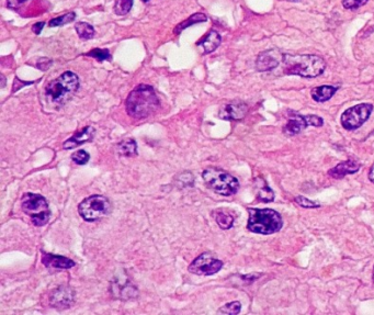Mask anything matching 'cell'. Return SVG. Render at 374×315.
<instances>
[{
  "mask_svg": "<svg viewBox=\"0 0 374 315\" xmlns=\"http://www.w3.org/2000/svg\"><path fill=\"white\" fill-rule=\"evenodd\" d=\"M368 0H343V6L346 9L356 10L362 6H365Z\"/></svg>",
  "mask_w": 374,
  "mask_h": 315,
  "instance_id": "29",
  "label": "cell"
},
{
  "mask_svg": "<svg viewBox=\"0 0 374 315\" xmlns=\"http://www.w3.org/2000/svg\"><path fill=\"white\" fill-rule=\"evenodd\" d=\"M216 223L219 224L222 230H230L231 227L234 225V218L231 214H227L225 212L219 211L214 214Z\"/></svg>",
  "mask_w": 374,
  "mask_h": 315,
  "instance_id": "23",
  "label": "cell"
},
{
  "mask_svg": "<svg viewBox=\"0 0 374 315\" xmlns=\"http://www.w3.org/2000/svg\"><path fill=\"white\" fill-rule=\"evenodd\" d=\"M207 20H208V18L204 13H201V12L194 13V14L190 15V17H189L187 20H184V21H182L181 23H179L175 28V30H173V33L180 34L184 29L189 28V26L200 23V22H205Z\"/></svg>",
  "mask_w": 374,
  "mask_h": 315,
  "instance_id": "20",
  "label": "cell"
},
{
  "mask_svg": "<svg viewBox=\"0 0 374 315\" xmlns=\"http://www.w3.org/2000/svg\"><path fill=\"white\" fill-rule=\"evenodd\" d=\"M44 25H45V22H43V21H42V22H37V23L33 24V26H32V31H33L36 35H40L42 29L44 28Z\"/></svg>",
  "mask_w": 374,
  "mask_h": 315,
  "instance_id": "33",
  "label": "cell"
},
{
  "mask_svg": "<svg viewBox=\"0 0 374 315\" xmlns=\"http://www.w3.org/2000/svg\"><path fill=\"white\" fill-rule=\"evenodd\" d=\"M307 121H308V126L310 127H322L324 124V120L322 118L314 116V115H308Z\"/></svg>",
  "mask_w": 374,
  "mask_h": 315,
  "instance_id": "31",
  "label": "cell"
},
{
  "mask_svg": "<svg viewBox=\"0 0 374 315\" xmlns=\"http://www.w3.org/2000/svg\"><path fill=\"white\" fill-rule=\"evenodd\" d=\"M79 88V78L73 72H65L56 79L52 80L45 88V96L54 105L63 106Z\"/></svg>",
  "mask_w": 374,
  "mask_h": 315,
  "instance_id": "3",
  "label": "cell"
},
{
  "mask_svg": "<svg viewBox=\"0 0 374 315\" xmlns=\"http://www.w3.org/2000/svg\"><path fill=\"white\" fill-rule=\"evenodd\" d=\"M87 55L94 57L100 63L110 61L111 59V54L108 48H94V50H91L89 53H87Z\"/></svg>",
  "mask_w": 374,
  "mask_h": 315,
  "instance_id": "26",
  "label": "cell"
},
{
  "mask_svg": "<svg viewBox=\"0 0 374 315\" xmlns=\"http://www.w3.org/2000/svg\"><path fill=\"white\" fill-rule=\"evenodd\" d=\"M223 267V262L216 258L212 253H203L189 266V271L198 276H212Z\"/></svg>",
  "mask_w": 374,
  "mask_h": 315,
  "instance_id": "9",
  "label": "cell"
},
{
  "mask_svg": "<svg viewBox=\"0 0 374 315\" xmlns=\"http://www.w3.org/2000/svg\"><path fill=\"white\" fill-rule=\"evenodd\" d=\"M134 0H117L113 7V11L118 15L127 14L133 7Z\"/></svg>",
  "mask_w": 374,
  "mask_h": 315,
  "instance_id": "24",
  "label": "cell"
},
{
  "mask_svg": "<svg viewBox=\"0 0 374 315\" xmlns=\"http://www.w3.org/2000/svg\"><path fill=\"white\" fill-rule=\"evenodd\" d=\"M119 154L125 157H133L137 154V145L134 140H125L118 145Z\"/></svg>",
  "mask_w": 374,
  "mask_h": 315,
  "instance_id": "21",
  "label": "cell"
},
{
  "mask_svg": "<svg viewBox=\"0 0 374 315\" xmlns=\"http://www.w3.org/2000/svg\"><path fill=\"white\" fill-rule=\"evenodd\" d=\"M254 189H256L257 198L262 202H271L274 200V193L271 188L268 186L267 181L262 177H258L254 179L253 182Z\"/></svg>",
  "mask_w": 374,
  "mask_h": 315,
  "instance_id": "18",
  "label": "cell"
},
{
  "mask_svg": "<svg viewBox=\"0 0 374 315\" xmlns=\"http://www.w3.org/2000/svg\"><path fill=\"white\" fill-rule=\"evenodd\" d=\"M202 178L208 188L225 197L235 194L240 189V181L234 176L216 167L205 169L202 172Z\"/></svg>",
  "mask_w": 374,
  "mask_h": 315,
  "instance_id": "5",
  "label": "cell"
},
{
  "mask_svg": "<svg viewBox=\"0 0 374 315\" xmlns=\"http://www.w3.org/2000/svg\"><path fill=\"white\" fill-rule=\"evenodd\" d=\"M75 18H76L75 12H68L63 15H59V17L57 18L52 19L50 22H48V25H50L51 28H55V26H63L65 24L73 22Z\"/></svg>",
  "mask_w": 374,
  "mask_h": 315,
  "instance_id": "25",
  "label": "cell"
},
{
  "mask_svg": "<svg viewBox=\"0 0 374 315\" xmlns=\"http://www.w3.org/2000/svg\"><path fill=\"white\" fill-rule=\"evenodd\" d=\"M160 102L154 88L149 85H138L129 92L125 101L127 115L133 119H145L159 109Z\"/></svg>",
  "mask_w": 374,
  "mask_h": 315,
  "instance_id": "1",
  "label": "cell"
},
{
  "mask_svg": "<svg viewBox=\"0 0 374 315\" xmlns=\"http://www.w3.org/2000/svg\"><path fill=\"white\" fill-rule=\"evenodd\" d=\"M21 206H22L23 212L30 216L32 223L35 226H43L50 221L51 211L48 208V203L41 194L25 193L21 200Z\"/></svg>",
  "mask_w": 374,
  "mask_h": 315,
  "instance_id": "6",
  "label": "cell"
},
{
  "mask_svg": "<svg viewBox=\"0 0 374 315\" xmlns=\"http://www.w3.org/2000/svg\"><path fill=\"white\" fill-rule=\"evenodd\" d=\"M369 179H370L371 182L374 183V164L370 168V171H369Z\"/></svg>",
  "mask_w": 374,
  "mask_h": 315,
  "instance_id": "34",
  "label": "cell"
},
{
  "mask_svg": "<svg viewBox=\"0 0 374 315\" xmlns=\"http://www.w3.org/2000/svg\"><path fill=\"white\" fill-rule=\"evenodd\" d=\"M89 158H90L89 154L83 150L75 152V153L72 155V160L77 165H86L87 162L89 161Z\"/></svg>",
  "mask_w": 374,
  "mask_h": 315,
  "instance_id": "28",
  "label": "cell"
},
{
  "mask_svg": "<svg viewBox=\"0 0 374 315\" xmlns=\"http://www.w3.org/2000/svg\"><path fill=\"white\" fill-rule=\"evenodd\" d=\"M148 1H150V0H143V2H145V3L148 2Z\"/></svg>",
  "mask_w": 374,
  "mask_h": 315,
  "instance_id": "35",
  "label": "cell"
},
{
  "mask_svg": "<svg viewBox=\"0 0 374 315\" xmlns=\"http://www.w3.org/2000/svg\"><path fill=\"white\" fill-rule=\"evenodd\" d=\"M75 30L81 40H91L95 36V29L87 22H78L75 24Z\"/></svg>",
  "mask_w": 374,
  "mask_h": 315,
  "instance_id": "22",
  "label": "cell"
},
{
  "mask_svg": "<svg viewBox=\"0 0 374 315\" xmlns=\"http://www.w3.org/2000/svg\"><path fill=\"white\" fill-rule=\"evenodd\" d=\"M75 293L69 287H59L52 292L50 297L51 306L56 309H68L73 306Z\"/></svg>",
  "mask_w": 374,
  "mask_h": 315,
  "instance_id": "12",
  "label": "cell"
},
{
  "mask_svg": "<svg viewBox=\"0 0 374 315\" xmlns=\"http://www.w3.org/2000/svg\"><path fill=\"white\" fill-rule=\"evenodd\" d=\"M282 70L285 75H295L303 78H314L322 75L326 68L325 59L312 54H283Z\"/></svg>",
  "mask_w": 374,
  "mask_h": 315,
  "instance_id": "2",
  "label": "cell"
},
{
  "mask_svg": "<svg viewBox=\"0 0 374 315\" xmlns=\"http://www.w3.org/2000/svg\"><path fill=\"white\" fill-rule=\"evenodd\" d=\"M222 42V37L218 31L211 30L205 34L202 39L197 42V46L202 47L203 54H210L218 48Z\"/></svg>",
  "mask_w": 374,
  "mask_h": 315,
  "instance_id": "17",
  "label": "cell"
},
{
  "mask_svg": "<svg viewBox=\"0 0 374 315\" xmlns=\"http://www.w3.org/2000/svg\"><path fill=\"white\" fill-rule=\"evenodd\" d=\"M360 162L355 159H348L347 161L339 162L328 171V175L335 179H343L347 175H352L360 169Z\"/></svg>",
  "mask_w": 374,
  "mask_h": 315,
  "instance_id": "14",
  "label": "cell"
},
{
  "mask_svg": "<svg viewBox=\"0 0 374 315\" xmlns=\"http://www.w3.org/2000/svg\"><path fill=\"white\" fill-rule=\"evenodd\" d=\"M283 54L278 50H269L260 53L256 59V69L258 72H269L273 70L282 62Z\"/></svg>",
  "mask_w": 374,
  "mask_h": 315,
  "instance_id": "10",
  "label": "cell"
},
{
  "mask_svg": "<svg viewBox=\"0 0 374 315\" xmlns=\"http://www.w3.org/2000/svg\"><path fill=\"white\" fill-rule=\"evenodd\" d=\"M372 111L373 105H371V103H360V105L351 107L341 116V126L348 131H354V130L359 129L370 118Z\"/></svg>",
  "mask_w": 374,
  "mask_h": 315,
  "instance_id": "8",
  "label": "cell"
},
{
  "mask_svg": "<svg viewBox=\"0 0 374 315\" xmlns=\"http://www.w3.org/2000/svg\"><path fill=\"white\" fill-rule=\"evenodd\" d=\"M96 130L92 127H86L83 130H80L77 133H75L72 138L68 139L67 141H65L63 144V149L64 150H72L77 148V146L90 142L92 141L95 137Z\"/></svg>",
  "mask_w": 374,
  "mask_h": 315,
  "instance_id": "13",
  "label": "cell"
},
{
  "mask_svg": "<svg viewBox=\"0 0 374 315\" xmlns=\"http://www.w3.org/2000/svg\"><path fill=\"white\" fill-rule=\"evenodd\" d=\"M295 202L299 204L300 206H302V208H306V209H312V208H318L319 204L314 202V201H311L308 200L307 198L305 197H302V195H300V197H296L295 198Z\"/></svg>",
  "mask_w": 374,
  "mask_h": 315,
  "instance_id": "30",
  "label": "cell"
},
{
  "mask_svg": "<svg viewBox=\"0 0 374 315\" xmlns=\"http://www.w3.org/2000/svg\"><path fill=\"white\" fill-rule=\"evenodd\" d=\"M111 211V202L105 195L94 194L84 199L78 205L79 215L87 222L105 218Z\"/></svg>",
  "mask_w": 374,
  "mask_h": 315,
  "instance_id": "7",
  "label": "cell"
},
{
  "mask_svg": "<svg viewBox=\"0 0 374 315\" xmlns=\"http://www.w3.org/2000/svg\"><path fill=\"white\" fill-rule=\"evenodd\" d=\"M339 88L336 86H328V85H324V86H318L315 87V88L312 89L311 96L313 98V100H315L316 102H325L329 100L336 92H337Z\"/></svg>",
  "mask_w": 374,
  "mask_h": 315,
  "instance_id": "19",
  "label": "cell"
},
{
  "mask_svg": "<svg viewBox=\"0 0 374 315\" xmlns=\"http://www.w3.org/2000/svg\"><path fill=\"white\" fill-rule=\"evenodd\" d=\"M242 309V304L238 301H234L231 303H227L223 308L220 309L219 314H230V315H235L241 312Z\"/></svg>",
  "mask_w": 374,
  "mask_h": 315,
  "instance_id": "27",
  "label": "cell"
},
{
  "mask_svg": "<svg viewBox=\"0 0 374 315\" xmlns=\"http://www.w3.org/2000/svg\"><path fill=\"white\" fill-rule=\"evenodd\" d=\"M289 120L286 122L285 127L283 128V131L286 134L295 135L301 133L303 130H305L308 126L307 116H302L299 113L292 112L291 115H288Z\"/></svg>",
  "mask_w": 374,
  "mask_h": 315,
  "instance_id": "15",
  "label": "cell"
},
{
  "mask_svg": "<svg viewBox=\"0 0 374 315\" xmlns=\"http://www.w3.org/2000/svg\"><path fill=\"white\" fill-rule=\"evenodd\" d=\"M373 271H374V268H373Z\"/></svg>",
  "mask_w": 374,
  "mask_h": 315,
  "instance_id": "36",
  "label": "cell"
},
{
  "mask_svg": "<svg viewBox=\"0 0 374 315\" xmlns=\"http://www.w3.org/2000/svg\"><path fill=\"white\" fill-rule=\"evenodd\" d=\"M247 229L257 234L269 235L279 232L283 226L281 215L272 209H248Z\"/></svg>",
  "mask_w": 374,
  "mask_h": 315,
  "instance_id": "4",
  "label": "cell"
},
{
  "mask_svg": "<svg viewBox=\"0 0 374 315\" xmlns=\"http://www.w3.org/2000/svg\"><path fill=\"white\" fill-rule=\"evenodd\" d=\"M42 263L45 267L53 269H69L75 266V262L72 259L48 253H43Z\"/></svg>",
  "mask_w": 374,
  "mask_h": 315,
  "instance_id": "16",
  "label": "cell"
},
{
  "mask_svg": "<svg viewBox=\"0 0 374 315\" xmlns=\"http://www.w3.org/2000/svg\"><path fill=\"white\" fill-rule=\"evenodd\" d=\"M28 1V0H7V6L10 9H19L21 6Z\"/></svg>",
  "mask_w": 374,
  "mask_h": 315,
  "instance_id": "32",
  "label": "cell"
},
{
  "mask_svg": "<svg viewBox=\"0 0 374 315\" xmlns=\"http://www.w3.org/2000/svg\"><path fill=\"white\" fill-rule=\"evenodd\" d=\"M248 107L243 101H232L221 108L219 117L223 120H242L246 117Z\"/></svg>",
  "mask_w": 374,
  "mask_h": 315,
  "instance_id": "11",
  "label": "cell"
}]
</instances>
